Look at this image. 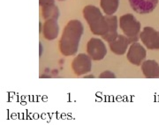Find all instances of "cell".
I'll use <instances>...</instances> for the list:
<instances>
[{
	"label": "cell",
	"instance_id": "obj_16",
	"mask_svg": "<svg viewBox=\"0 0 159 125\" xmlns=\"http://www.w3.org/2000/svg\"><path fill=\"white\" fill-rule=\"evenodd\" d=\"M54 3H55V0H39V5L42 7L50 6V5H54Z\"/></svg>",
	"mask_w": 159,
	"mask_h": 125
},
{
	"label": "cell",
	"instance_id": "obj_2",
	"mask_svg": "<svg viewBox=\"0 0 159 125\" xmlns=\"http://www.w3.org/2000/svg\"><path fill=\"white\" fill-rule=\"evenodd\" d=\"M83 17L94 34L103 36L108 32V20L98 7L92 5L85 6L83 9Z\"/></svg>",
	"mask_w": 159,
	"mask_h": 125
},
{
	"label": "cell",
	"instance_id": "obj_9",
	"mask_svg": "<svg viewBox=\"0 0 159 125\" xmlns=\"http://www.w3.org/2000/svg\"><path fill=\"white\" fill-rule=\"evenodd\" d=\"M129 39L123 34H118V36L109 42L110 50L116 55H124L128 50V46L130 44Z\"/></svg>",
	"mask_w": 159,
	"mask_h": 125
},
{
	"label": "cell",
	"instance_id": "obj_4",
	"mask_svg": "<svg viewBox=\"0 0 159 125\" xmlns=\"http://www.w3.org/2000/svg\"><path fill=\"white\" fill-rule=\"evenodd\" d=\"M87 52L91 59L100 61L107 54V49L104 42L99 38H91L87 44Z\"/></svg>",
	"mask_w": 159,
	"mask_h": 125
},
{
	"label": "cell",
	"instance_id": "obj_14",
	"mask_svg": "<svg viewBox=\"0 0 159 125\" xmlns=\"http://www.w3.org/2000/svg\"><path fill=\"white\" fill-rule=\"evenodd\" d=\"M100 6L105 15H113L119 9V0H101Z\"/></svg>",
	"mask_w": 159,
	"mask_h": 125
},
{
	"label": "cell",
	"instance_id": "obj_17",
	"mask_svg": "<svg viewBox=\"0 0 159 125\" xmlns=\"http://www.w3.org/2000/svg\"><path fill=\"white\" fill-rule=\"evenodd\" d=\"M59 1H65V0H59Z\"/></svg>",
	"mask_w": 159,
	"mask_h": 125
},
{
	"label": "cell",
	"instance_id": "obj_11",
	"mask_svg": "<svg viewBox=\"0 0 159 125\" xmlns=\"http://www.w3.org/2000/svg\"><path fill=\"white\" fill-rule=\"evenodd\" d=\"M142 71L146 78H159V63L156 60H145L142 63Z\"/></svg>",
	"mask_w": 159,
	"mask_h": 125
},
{
	"label": "cell",
	"instance_id": "obj_8",
	"mask_svg": "<svg viewBox=\"0 0 159 125\" xmlns=\"http://www.w3.org/2000/svg\"><path fill=\"white\" fill-rule=\"evenodd\" d=\"M129 4L134 11L140 14H148L156 9L158 0H129Z\"/></svg>",
	"mask_w": 159,
	"mask_h": 125
},
{
	"label": "cell",
	"instance_id": "obj_6",
	"mask_svg": "<svg viewBox=\"0 0 159 125\" xmlns=\"http://www.w3.org/2000/svg\"><path fill=\"white\" fill-rule=\"evenodd\" d=\"M140 39L148 50H159V31L146 27L140 33Z\"/></svg>",
	"mask_w": 159,
	"mask_h": 125
},
{
	"label": "cell",
	"instance_id": "obj_13",
	"mask_svg": "<svg viewBox=\"0 0 159 125\" xmlns=\"http://www.w3.org/2000/svg\"><path fill=\"white\" fill-rule=\"evenodd\" d=\"M42 14L43 19H57L60 16V11L57 6L50 5V6H43L42 7Z\"/></svg>",
	"mask_w": 159,
	"mask_h": 125
},
{
	"label": "cell",
	"instance_id": "obj_3",
	"mask_svg": "<svg viewBox=\"0 0 159 125\" xmlns=\"http://www.w3.org/2000/svg\"><path fill=\"white\" fill-rule=\"evenodd\" d=\"M119 27L131 43L136 42L140 39L141 23L131 13H126L119 18Z\"/></svg>",
	"mask_w": 159,
	"mask_h": 125
},
{
	"label": "cell",
	"instance_id": "obj_5",
	"mask_svg": "<svg viewBox=\"0 0 159 125\" xmlns=\"http://www.w3.org/2000/svg\"><path fill=\"white\" fill-rule=\"evenodd\" d=\"M147 57V50L140 42H133L128 49L126 57L128 61L134 65H142Z\"/></svg>",
	"mask_w": 159,
	"mask_h": 125
},
{
	"label": "cell",
	"instance_id": "obj_10",
	"mask_svg": "<svg viewBox=\"0 0 159 125\" xmlns=\"http://www.w3.org/2000/svg\"><path fill=\"white\" fill-rule=\"evenodd\" d=\"M59 33V26L57 19H47L43 26V34L46 40H55Z\"/></svg>",
	"mask_w": 159,
	"mask_h": 125
},
{
	"label": "cell",
	"instance_id": "obj_15",
	"mask_svg": "<svg viewBox=\"0 0 159 125\" xmlns=\"http://www.w3.org/2000/svg\"><path fill=\"white\" fill-rule=\"evenodd\" d=\"M99 78H116V75L111 71H105L100 74Z\"/></svg>",
	"mask_w": 159,
	"mask_h": 125
},
{
	"label": "cell",
	"instance_id": "obj_1",
	"mask_svg": "<svg viewBox=\"0 0 159 125\" xmlns=\"http://www.w3.org/2000/svg\"><path fill=\"white\" fill-rule=\"evenodd\" d=\"M84 33V27L78 19L70 20L65 27L59 41V50L66 57L74 56L79 49L80 41Z\"/></svg>",
	"mask_w": 159,
	"mask_h": 125
},
{
	"label": "cell",
	"instance_id": "obj_12",
	"mask_svg": "<svg viewBox=\"0 0 159 125\" xmlns=\"http://www.w3.org/2000/svg\"><path fill=\"white\" fill-rule=\"evenodd\" d=\"M109 23L108 32L102 36V39L110 42L118 36V18L114 15H105Z\"/></svg>",
	"mask_w": 159,
	"mask_h": 125
},
{
	"label": "cell",
	"instance_id": "obj_7",
	"mask_svg": "<svg viewBox=\"0 0 159 125\" xmlns=\"http://www.w3.org/2000/svg\"><path fill=\"white\" fill-rule=\"evenodd\" d=\"M91 60L92 59L89 55L84 53L79 54L72 62V69L74 73L77 76H81L90 72L92 67Z\"/></svg>",
	"mask_w": 159,
	"mask_h": 125
}]
</instances>
